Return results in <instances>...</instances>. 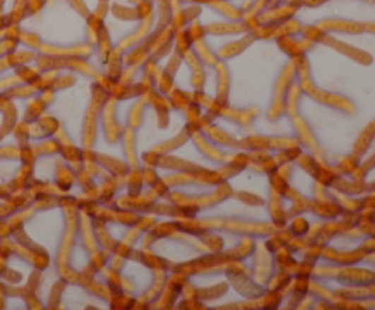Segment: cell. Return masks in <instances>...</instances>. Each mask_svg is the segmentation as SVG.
I'll return each mask as SVG.
<instances>
[]
</instances>
